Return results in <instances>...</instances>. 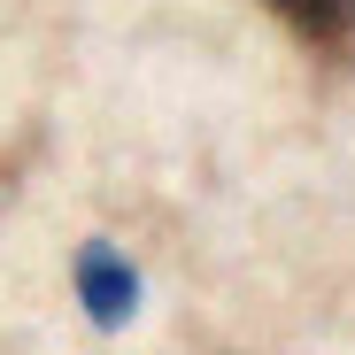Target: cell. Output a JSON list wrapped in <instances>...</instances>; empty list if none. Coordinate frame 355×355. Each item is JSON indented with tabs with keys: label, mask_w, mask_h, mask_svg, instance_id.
<instances>
[{
	"label": "cell",
	"mask_w": 355,
	"mask_h": 355,
	"mask_svg": "<svg viewBox=\"0 0 355 355\" xmlns=\"http://www.w3.org/2000/svg\"><path fill=\"white\" fill-rule=\"evenodd\" d=\"M263 8L302 39L309 54H332V62H355V0H263Z\"/></svg>",
	"instance_id": "obj_1"
},
{
	"label": "cell",
	"mask_w": 355,
	"mask_h": 355,
	"mask_svg": "<svg viewBox=\"0 0 355 355\" xmlns=\"http://www.w3.org/2000/svg\"><path fill=\"white\" fill-rule=\"evenodd\" d=\"M78 293H85V309H93L101 324H124L132 302H139V278H132V263L116 255L108 240H85V248H78Z\"/></svg>",
	"instance_id": "obj_2"
}]
</instances>
